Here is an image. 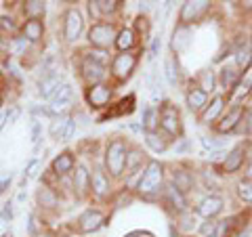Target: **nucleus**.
I'll list each match as a JSON object with an SVG mask.
<instances>
[{"instance_id": "e433bc0d", "label": "nucleus", "mask_w": 252, "mask_h": 237, "mask_svg": "<svg viewBox=\"0 0 252 237\" xmlns=\"http://www.w3.org/2000/svg\"><path fill=\"white\" fill-rule=\"evenodd\" d=\"M217 225H219V223H212V220H208V223H204V225L200 227V233H202L204 237H217Z\"/></svg>"}, {"instance_id": "a19ab883", "label": "nucleus", "mask_w": 252, "mask_h": 237, "mask_svg": "<svg viewBox=\"0 0 252 237\" xmlns=\"http://www.w3.org/2000/svg\"><path fill=\"white\" fill-rule=\"evenodd\" d=\"M38 164L36 160L34 162H30V166H28V170H26V178H32V177H36V170H38Z\"/></svg>"}, {"instance_id": "4c0bfd02", "label": "nucleus", "mask_w": 252, "mask_h": 237, "mask_svg": "<svg viewBox=\"0 0 252 237\" xmlns=\"http://www.w3.org/2000/svg\"><path fill=\"white\" fill-rule=\"evenodd\" d=\"M166 78L170 84H177V69H175V61L172 59L166 61Z\"/></svg>"}, {"instance_id": "c85d7f7f", "label": "nucleus", "mask_w": 252, "mask_h": 237, "mask_svg": "<svg viewBox=\"0 0 252 237\" xmlns=\"http://www.w3.org/2000/svg\"><path fill=\"white\" fill-rule=\"evenodd\" d=\"M252 90V67H248L246 72H244L242 80H240V86H238V94H248Z\"/></svg>"}, {"instance_id": "bb28decb", "label": "nucleus", "mask_w": 252, "mask_h": 237, "mask_svg": "<svg viewBox=\"0 0 252 237\" xmlns=\"http://www.w3.org/2000/svg\"><path fill=\"white\" fill-rule=\"evenodd\" d=\"M220 84H223V89H233L238 84V72H233L231 67H223L220 69Z\"/></svg>"}, {"instance_id": "37998d69", "label": "nucleus", "mask_w": 252, "mask_h": 237, "mask_svg": "<svg viewBox=\"0 0 252 237\" xmlns=\"http://www.w3.org/2000/svg\"><path fill=\"white\" fill-rule=\"evenodd\" d=\"M4 124H9V122H6V112H4L2 116H0V130L4 128Z\"/></svg>"}, {"instance_id": "1a4fd4ad", "label": "nucleus", "mask_w": 252, "mask_h": 237, "mask_svg": "<svg viewBox=\"0 0 252 237\" xmlns=\"http://www.w3.org/2000/svg\"><path fill=\"white\" fill-rule=\"evenodd\" d=\"M74 128H76L74 118H59L57 122L51 124V130L49 132H51L53 139H72Z\"/></svg>"}, {"instance_id": "39448f33", "label": "nucleus", "mask_w": 252, "mask_h": 237, "mask_svg": "<svg viewBox=\"0 0 252 237\" xmlns=\"http://www.w3.org/2000/svg\"><path fill=\"white\" fill-rule=\"evenodd\" d=\"M160 126L168 134H179L181 132V124H179V112L175 105H164L162 107V114H160Z\"/></svg>"}, {"instance_id": "9d476101", "label": "nucleus", "mask_w": 252, "mask_h": 237, "mask_svg": "<svg viewBox=\"0 0 252 237\" xmlns=\"http://www.w3.org/2000/svg\"><path fill=\"white\" fill-rule=\"evenodd\" d=\"M109 99H112V90L103 84H94L89 90V101L93 107H105L109 103Z\"/></svg>"}, {"instance_id": "58836bf2", "label": "nucleus", "mask_w": 252, "mask_h": 237, "mask_svg": "<svg viewBox=\"0 0 252 237\" xmlns=\"http://www.w3.org/2000/svg\"><path fill=\"white\" fill-rule=\"evenodd\" d=\"M26 46H28V40H26V38H17V40H13L11 51H13L15 55H21L23 51H26Z\"/></svg>"}, {"instance_id": "473e14b6", "label": "nucleus", "mask_w": 252, "mask_h": 237, "mask_svg": "<svg viewBox=\"0 0 252 237\" xmlns=\"http://www.w3.org/2000/svg\"><path fill=\"white\" fill-rule=\"evenodd\" d=\"M38 200H40L42 206H55V204H57L55 195L51 193V189H46V187H42L40 191H38Z\"/></svg>"}, {"instance_id": "f3484780", "label": "nucleus", "mask_w": 252, "mask_h": 237, "mask_svg": "<svg viewBox=\"0 0 252 237\" xmlns=\"http://www.w3.org/2000/svg\"><path fill=\"white\" fill-rule=\"evenodd\" d=\"M240 118H242V109L240 107H233L229 114H227L225 118H223V122L219 124V130L220 132H227V130H233L235 128V124L240 122Z\"/></svg>"}, {"instance_id": "2f4dec72", "label": "nucleus", "mask_w": 252, "mask_h": 237, "mask_svg": "<svg viewBox=\"0 0 252 237\" xmlns=\"http://www.w3.org/2000/svg\"><path fill=\"white\" fill-rule=\"evenodd\" d=\"M238 193L244 202H252V180H240V185H238Z\"/></svg>"}, {"instance_id": "5701e85b", "label": "nucleus", "mask_w": 252, "mask_h": 237, "mask_svg": "<svg viewBox=\"0 0 252 237\" xmlns=\"http://www.w3.org/2000/svg\"><path fill=\"white\" fill-rule=\"evenodd\" d=\"M223 112V97H217L215 101L210 103V107L204 112V116H202V122H206V124H210L215 118Z\"/></svg>"}, {"instance_id": "aec40b11", "label": "nucleus", "mask_w": 252, "mask_h": 237, "mask_svg": "<svg viewBox=\"0 0 252 237\" xmlns=\"http://www.w3.org/2000/svg\"><path fill=\"white\" fill-rule=\"evenodd\" d=\"M91 185H93V189H94V193H97V195H105V193H107V189H109L107 178H105V175H103L101 170H94V172H93Z\"/></svg>"}, {"instance_id": "f257e3e1", "label": "nucleus", "mask_w": 252, "mask_h": 237, "mask_svg": "<svg viewBox=\"0 0 252 237\" xmlns=\"http://www.w3.org/2000/svg\"><path fill=\"white\" fill-rule=\"evenodd\" d=\"M126 145L122 141H112L107 145V151H105V164H107V170L112 172L114 177H120L124 172V166H126Z\"/></svg>"}, {"instance_id": "9b49d317", "label": "nucleus", "mask_w": 252, "mask_h": 237, "mask_svg": "<svg viewBox=\"0 0 252 237\" xmlns=\"http://www.w3.org/2000/svg\"><path fill=\"white\" fill-rule=\"evenodd\" d=\"M101 223H103V214H101L99 210H86L80 216V229L84 233L97 231V229L101 227Z\"/></svg>"}, {"instance_id": "c9c22d12", "label": "nucleus", "mask_w": 252, "mask_h": 237, "mask_svg": "<svg viewBox=\"0 0 252 237\" xmlns=\"http://www.w3.org/2000/svg\"><path fill=\"white\" fill-rule=\"evenodd\" d=\"M168 195H170V200H172V204H175L177 208H185V197L181 195V191H179L175 185L168 187Z\"/></svg>"}, {"instance_id": "423d86ee", "label": "nucleus", "mask_w": 252, "mask_h": 237, "mask_svg": "<svg viewBox=\"0 0 252 237\" xmlns=\"http://www.w3.org/2000/svg\"><path fill=\"white\" fill-rule=\"evenodd\" d=\"M72 97H74L72 86H69V84H63L61 89L51 97V107H49V112H51V114L63 112V109H65L69 103H72Z\"/></svg>"}, {"instance_id": "dca6fc26", "label": "nucleus", "mask_w": 252, "mask_h": 237, "mask_svg": "<svg viewBox=\"0 0 252 237\" xmlns=\"http://www.w3.org/2000/svg\"><path fill=\"white\" fill-rule=\"evenodd\" d=\"M187 105L191 112H198L206 105V90H200V89H191L187 92Z\"/></svg>"}, {"instance_id": "a211bd4d", "label": "nucleus", "mask_w": 252, "mask_h": 237, "mask_svg": "<svg viewBox=\"0 0 252 237\" xmlns=\"http://www.w3.org/2000/svg\"><path fill=\"white\" fill-rule=\"evenodd\" d=\"M242 162H244V149L242 147H235L233 151L227 155V160H225V170L227 172H235L242 166Z\"/></svg>"}, {"instance_id": "f8f14e48", "label": "nucleus", "mask_w": 252, "mask_h": 237, "mask_svg": "<svg viewBox=\"0 0 252 237\" xmlns=\"http://www.w3.org/2000/svg\"><path fill=\"white\" fill-rule=\"evenodd\" d=\"M220 210H223V200H220L219 195H210V197H206V200H202L200 208H198L200 214L206 216L208 220H210L212 216H217Z\"/></svg>"}, {"instance_id": "de8ad7c7", "label": "nucleus", "mask_w": 252, "mask_h": 237, "mask_svg": "<svg viewBox=\"0 0 252 237\" xmlns=\"http://www.w3.org/2000/svg\"><path fill=\"white\" fill-rule=\"evenodd\" d=\"M248 177H250V180H252V164L248 166Z\"/></svg>"}, {"instance_id": "412c9836", "label": "nucleus", "mask_w": 252, "mask_h": 237, "mask_svg": "<svg viewBox=\"0 0 252 237\" xmlns=\"http://www.w3.org/2000/svg\"><path fill=\"white\" fill-rule=\"evenodd\" d=\"M23 31H26V38L32 42H36V40H40L42 38V21H38V19H30L26 23V28H23Z\"/></svg>"}, {"instance_id": "0eeeda50", "label": "nucleus", "mask_w": 252, "mask_h": 237, "mask_svg": "<svg viewBox=\"0 0 252 237\" xmlns=\"http://www.w3.org/2000/svg\"><path fill=\"white\" fill-rule=\"evenodd\" d=\"M82 31V17L78 11H67L65 13V28H63V34H65V40L76 42L78 36Z\"/></svg>"}, {"instance_id": "ea45409f", "label": "nucleus", "mask_w": 252, "mask_h": 237, "mask_svg": "<svg viewBox=\"0 0 252 237\" xmlns=\"http://www.w3.org/2000/svg\"><path fill=\"white\" fill-rule=\"evenodd\" d=\"M32 141H34V143L40 141V122H38V120L32 122Z\"/></svg>"}, {"instance_id": "72a5a7b5", "label": "nucleus", "mask_w": 252, "mask_h": 237, "mask_svg": "<svg viewBox=\"0 0 252 237\" xmlns=\"http://www.w3.org/2000/svg\"><path fill=\"white\" fill-rule=\"evenodd\" d=\"M141 162H143V155H141L139 151H130L128 155H126V170L132 172Z\"/></svg>"}, {"instance_id": "2eb2a0df", "label": "nucleus", "mask_w": 252, "mask_h": 237, "mask_svg": "<svg viewBox=\"0 0 252 237\" xmlns=\"http://www.w3.org/2000/svg\"><path fill=\"white\" fill-rule=\"evenodd\" d=\"M189 42H191V30L185 28V26L177 28L175 30V38H172V49H175V51H183Z\"/></svg>"}, {"instance_id": "a878e982", "label": "nucleus", "mask_w": 252, "mask_h": 237, "mask_svg": "<svg viewBox=\"0 0 252 237\" xmlns=\"http://www.w3.org/2000/svg\"><path fill=\"white\" fill-rule=\"evenodd\" d=\"M44 11H46V6H44L42 0H28V2H26V13L30 15L32 19L42 17Z\"/></svg>"}, {"instance_id": "f03ea898", "label": "nucleus", "mask_w": 252, "mask_h": 237, "mask_svg": "<svg viewBox=\"0 0 252 237\" xmlns=\"http://www.w3.org/2000/svg\"><path fill=\"white\" fill-rule=\"evenodd\" d=\"M160 183H162V166L158 162H149L147 170L143 172V177H141V180H139V191L141 193H152Z\"/></svg>"}, {"instance_id": "6ab92c4d", "label": "nucleus", "mask_w": 252, "mask_h": 237, "mask_svg": "<svg viewBox=\"0 0 252 237\" xmlns=\"http://www.w3.org/2000/svg\"><path fill=\"white\" fill-rule=\"evenodd\" d=\"M74 168V157L69 153H61L57 160L53 162V170L57 172V175H65V172H69Z\"/></svg>"}, {"instance_id": "79ce46f5", "label": "nucleus", "mask_w": 252, "mask_h": 237, "mask_svg": "<svg viewBox=\"0 0 252 237\" xmlns=\"http://www.w3.org/2000/svg\"><path fill=\"white\" fill-rule=\"evenodd\" d=\"M202 145L206 149H215V147H220L223 143H219V141H212V139H202Z\"/></svg>"}, {"instance_id": "6e6552de", "label": "nucleus", "mask_w": 252, "mask_h": 237, "mask_svg": "<svg viewBox=\"0 0 252 237\" xmlns=\"http://www.w3.org/2000/svg\"><path fill=\"white\" fill-rule=\"evenodd\" d=\"M82 74H84V78H86V80H89L91 84H94V82H99L101 78H103L105 67H103V63H101L99 59L86 57L84 63H82Z\"/></svg>"}, {"instance_id": "49530a36", "label": "nucleus", "mask_w": 252, "mask_h": 237, "mask_svg": "<svg viewBox=\"0 0 252 237\" xmlns=\"http://www.w3.org/2000/svg\"><path fill=\"white\" fill-rule=\"evenodd\" d=\"M242 237H252V229H248V231H244Z\"/></svg>"}, {"instance_id": "b1692460", "label": "nucleus", "mask_w": 252, "mask_h": 237, "mask_svg": "<svg viewBox=\"0 0 252 237\" xmlns=\"http://www.w3.org/2000/svg\"><path fill=\"white\" fill-rule=\"evenodd\" d=\"M89 183H91V177H89V172H86L84 166H78L76 168V189H78V193H86V189H89Z\"/></svg>"}, {"instance_id": "ddd939ff", "label": "nucleus", "mask_w": 252, "mask_h": 237, "mask_svg": "<svg viewBox=\"0 0 252 237\" xmlns=\"http://www.w3.org/2000/svg\"><path fill=\"white\" fill-rule=\"evenodd\" d=\"M38 86H40V94H42V97L51 99L53 94L63 86V82H61V76H59V74H49V76H44V78H42Z\"/></svg>"}, {"instance_id": "a18cd8bd", "label": "nucleus", "mask_w": 252, "mask_h": 237, "mask_svg": "<svg viewBox=\"0 0 252 237\" xmlns=\"http://www.w3.org/2000/svg\"><path fill=\"white\" fill-rule=\"evenodd\" d=\"M185 149H187V143H181V145L177 147V151H185Z\"/></svg>"}, {"instance_id": "20e7f679", "label": "nucleus", "mask_w": 252, "mask_h": 237, "mask_svg": "<svg viewBox=\"0 0 252 237\" xmlns=\"http://www.w3.org/2000/svg\"><path fill=\"white\" fill-rule=\"evenodd\" d=\"M135 65H137V57H135V55L122 53V55H118V57L114 59L112 72H114L116 78L124 80V78H128V76H130V72L135 69Z\"/></svg>"}, {"instance_id": "c756f323", "label": "nucleus", "mask_w": 252, "mask_h": 237, "mask_svg": "<svg viewBox=\"0 0 252 237\" xmlns=\"http://www.w3.org/2000/svg\"><path fill=\"white\" fill-rule=\"evenodd\" d=\"M145 141H147V145L154 149V151H164V149H166V143H164V141L158 137L156 132H147L145 134Z\"/></svg>"}, {"instance_id": "f704fd0d", "label": "nucleus", "mask_w": 252, "mask_h": 237, "mask_svg": "<svg viewBox=\"0 0 252 237\" xmlns=\"http://www.w3.org/2000/svg\"><path fill=\"white\" fill-rule=\"evenodd\" d=\"M154 126H156V112L152 107H147L145 114H143V128L147 132H154Z\"/></svg>"}, {"instance_id": "4be33fe9", "label": "nucleus", "mask_w": 252, "mask_h": 237, "mask_svg": "<svg viewBox=\"0 0 252 237\" xmlns=\"http://www.w3.org/2000/svg\"><path fill=\"white\" fill-rule=\"evenodd\" d=\"M250 59H252V49H250V42H246L244 46H240L238 53H235V63H238L242 69H248Z\"/></svg>"}, {"instance_id": "7ed1b4c3", "label": "nucleus", "mask_w": 252, "mask_h": 237, "mask_svg": "<svg viewBox=\"0 0 252 237\" xmlns=\"http://www.w3.org/2000/svg\"><path fill=\"white\" fill-rule=\"evenodd\" d=\"M114 38H116V31H114L112 23H97V26H93L89 31V40L94 46H101V49L112 44Z\"/></svg>"}, {"instance_id": "7c9ffc66", "label": "nucleus", "mask_w": 252, "mask_h": 237, "mask_svg": "<svg viewBox=\"0 0 252 237\" xmlns=\"http://www.w3.org/2000/svg\"><path fill=\"white\" fill-rule=\"evenodd\" d=\"M94 4V9H99V13H114L118 9V0H97V2H93Z\"/></svg>"}, {"instance_id": "cd10ccee", "label": "nucleus", "mask_w": 252, "mask_h": 237, "mask_svg": "<svg viewBox=\"0 0 252 237\" xmlns=\"http://www.w3.org/2000/svg\"><path fill=\"white\" fill-rule=\"evenodd\" d=\"M175 183H177L179 191H189V189H191V177L183 170H177L175 172Z\"/></svg>"}, {"instance_id": "393cba45", "label": "nucleus", "mask_w": 252, "mask_h": 237, "mask_svg": "<svg viewBox=\"0 0 252 237\" xmlns=\"http://www.w3.org/2000/svg\"><path fill=\"white\" fill-rule=\"evenodd\" d=\"M132 44H135V34H132V30H122L116 38V46L120 51H128Z\"/></svg>"}, {"instance_id": "c03bdc74", "label": "nucleus", "mask_w": 252, "mask_h": 237, "mask_svg": "<svg viewBox=\"0 0 252 237\" xmlns=\"http://www.w3.org/2000/svg\"><path fill=\"white\" fill-rule=\"evenodd\" d=\"M248 132L252 134V109H250V114H248Z\"/></svg>"}, {"instance_id": "4468645a", "label": "nucleus", "mask_w": 252, "mask_h": 237, "mask_svg": "<svg viewBox=\"0 0 252 237\" xmlns=\"http://www.w3.org/2000/svg\"><path fill=\"white\" fill-rule=\"evenodd\" d=\"M206 6H208L206 0H198V2H191V0H189V2L183 4V11H181V21H193L204 9H206Z\"/></svg>"}]
</instances>
